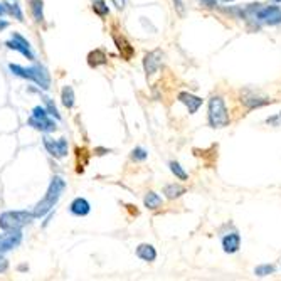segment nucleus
I'll return each mask as SVG.
<instances>
[{"label": "nucleus", "mask_w": 281, "mask_h": 281, "mask_svg": "<svg viewBox=\"0 0 281 281\" xmlns=\"http://www.w3.org/2000/svg\"><path fill=\"white\" fill-rule=\"evenodd\" d=\"M27 125L34 130L37 131H42V133H51V131H56L57 130V125L51 114L45 110V106H34V110L31 113V116L27 118Z\"/></svg>", "instance_id": "nucleus-5"}, {"label": "nucleus", "mask_w": 281, "mask_h": 281, "mask_svg": "<svg viewBox=\"0 0 281 281\" xmlns=\"http://www.w3.org/2000/svg\"><path fill=\"white\" fill-rule=\"evenodd\" d=\"M163 194H165V197L170 199V200L179 199L180 196L185 194V187L180 185V183H169V185H165Z\"/></svg>", "instance_id": "nucleus-21"}, {"label": "nucleus", "mask_w": 281, "mask_h": 281, "mask_svg": "<svg viewBox=\"0 0 281 281\" xmlns=\"http://www.w3.org/2000/svg\"><path fill=\"white\" fill-rule=\"evenodd\" d=\"M42 145L48 150V153L54 158H66L69 153V143L66 138H51V136L44 135L42 136Z\"/></svg>", "instance_id": "nucleus-6"}, {"label": "nucleus", "mask_w": 281, "mask_h": 281, "mask_svg": "<svg viewBox=\"0 0 281 281\" xmlns=\"http://www.w3.org/2000/svg\"><path fill=\"white\" fill-rule=\"evenodd\" d=\"M34 221L32 212L27 210H5L0 214V231H15Z\"/></svg>", "instance_id": "nucleus-4"}, {"label": "nucleus", "mask_w": 281, "mask_h": 281, "mask_svg": "<svg viewBox=\"0 0 281 281\" xmlns=\"http://www.w3.org/2000/svg\"><path fill=\"white\" fill-rule=\"evenodd\" d=\"M111 2H113V5L118 10H123L125 9V0H111Z\"/></svg>", "instance_id": "nucleus-32"}, {"label": "nucleus", "mask_w": 281, "mask_h": 281, "mask_svg": "<svg viewBox=\"0 0 281 281\" xmlns=\"http://www.w3.org/2000/svg\"><path fill=\"white\" fill-rule=\"evenodd\" d=\"M9 27V22L7 20H4L2 17H0V32L4 31V29H7Z\"/></svg>", "instance_id": "nucleus-34"}, {"label": "nucleus", "mask_w": 281, "mask_h": 281, "mask_svg": "<svg viewBox=\"0 0 281 281\" xmlns=\"http://www.w3.org/2000/svg\"><path fill=\"white\" fill-rule=\"evenodd\" d=\"M226 2H229V0H226Z\"/></svg>", "instance_id": "nucleus-38"}, {"label": "nucleus", "mask_w": 281, "mask_h": 281, "mask_svg": "<svg viewBox=\"0 0 281 281\" xmlns=\"http://www.w3.org/2000/svg\"><path fill=\"white\" fill-rule=\"evenodd\" d=\"M91 9H93V12L98 17H101V19H105V17L110 15V7H108L106 0H93Z\"/></svg>", "instance_id": "nucleus-22"}, {"label": "nucleus", "mask_w": 281, "mask_h": 281, "mask_svg": "<svg viewBox=\"0 0 281 281\" xmlns=\"http://www.w3.org/2000/svg\"><path fill=\"white\" fill-rule=\"evenodd\" d=\"M136 256H138L142 261L153 263L157 260V249H155L152 244H140L138 248H136Z\"/></svg>", "instance_id": "nucleus-17"}, {"label": "nucleus", "mask_w": 281, "mask_h": 281, "mask_svg": "<svg viewBox=\"0 0 281 281\" xmlns=\"http://www.w3.org/2000/svg\"><path fill=\"white\" fill-rule=\"evenodd\" d=\"M169 167H170V172H172V174H174L179 180H187V179H189L187 172L183 170V167H182V165H180L179 162H175V160H172V162L169 163Z\"/></svg>", "instance_id": "nucleus-24"}, {"label": "nucleus", "mask_w": 281, "mask_h": 281, "mask_svg": "<svg viewBox=\"0 0 281 281\" xmlns=\"http://www.w3.org/2000/svg\"><path fill=\"white\" fill-rule=\"evenodd\" d=\"M110 153V148H103V147H96L95 148V155H98V157H103V155Z\"/></svg>", "instance_id": "nucleus-31"}, {"label": "nucleus", "mask_w": 281, "mask_h": 281, "mask_svg": "<svg viewBox=\"0 0 281 281\" xmlns=\"http://www.w3.org/2000/svg\"><path fill=\"white\" fill-rule=\"evenodd\" d=\"M31 15L36 22H44V0H29Z\"/></svg>", "instance_id": "nucleus-18"}, {"label": "nucleus", "mask_w": 281, "mask_h": 281, "mask_svg": "<svg viewBox=\"0 0 281 281\" xmlns=\"http://www.w3.org/2000/svg\"><path fill=\"white\" fill-rule=\"evenodd\" d=\"M266 123L269 125V127H279V125H281V113L273 114V116H268Z\"/></svg>", "instance_id": "nucleus-28"}, {"label": "nucleus", "mask_w": 281, "mask_h": 281, "mask_svg": "<svg viewBox=\"0 0 281 281\" xmlns=\"http://www.w3.org/2000/svg\"><path fill=\"white\" fill-rule=\"evenodd\" d=\"M274 273V266L273 265H261V266H256L254 268V274L260 278H265L269 276V274Z\"/></svg>", "instance_id": "nucleus-27"}, {"label": "nucleus", "mask_w": 281, "mask_h": 281, "mask_svg": "<svg viewBox=\"0 0 281 281\" xmlns=\"http://www.w3.org/2000/svg\"><path fill=\"white\" fill-rule=\"evenodd\" d=\"M9 71L17 78H22V79H27V81L36 83L39 88L44 89V91H48L51 88V74L48 69H45V66H42V64H32L29 67H24L20 64L10 62Z\"/></svg>", "instance_id": "nucleus-2"}, {"label": "nucleus", "mask_w": 281, "mask_h": 281, "mask_svg": "<svg viewBox=\"0 0 281 281\" xmlns=\"http://www.w3.org/2000/svg\"><path fill=\"white\" fill-rule=\"evenodd\" d=\"M42 101H44V105H45V110H48V113L51 114V116L56 118V120H61V114H59V111H57L54 101L51 100L49 96H42Z\"/></svg>", "instance_id": "nucleus-25"}, {"label": "nucleus", "mask_w": 281, "mask_h": 281, "mask_svg": "<svg viewBox=\"0 0 281 281\" xmlns=\"http://www.w3.org/2000/svg\"><path fill=\"white\" fill-rule=\"evenodd\" d=\"M202 5H205V7H214L216 0H202Z\"/></svg>", "instance_id": "nucleus-35"}, {"label": "nucleus", "mask_w": 281, "mask_h": 281, "mask_svg": "<svg viewBox=\"0 0 281 281\" xmlns=\"http://www.w3.org/2000/svg\"><path fill=\"white\" fill-rule=\"evenodd\" d=\"M177 100H179L182 105H185V108L189 110V113L194 114L199 111V108L202 106V98H199V96L192 95V93H187V91H182V93H179V96H177Z\"/></svg>", "instance_id": "nucleus-11"}, {"label": "nucleus", "mask_w": 281, "mask_h": 281, "mask_svg": "<svg viewBox=\"0 0 281 281\" xmlns=\"http://www.w3.org/2000/svg\"><path fill=\"white\" fill-rule=\"evenodd\" d=\"M241 103L248 108V110H254V108H261V106H266V105H271V100L268 98H261V96H256L249 91L241 96Z\"/></svg>", "instance_id": "nucleus-13"}, {"label": "nucleus", "mask_w": 281, "mask_h": 281, "mask_svg": "<svg viewBox=\"0 0 281 281\" xmlns=\"http://www.w3.org/2000/svg\"><path fill=\"white\" fill-rule=\"evenodd\" d=\"M207 120L210 128H224L231 122L226 108V101L222 96L216 95L209 100V110H207Z\"/></svg>", "instance_id": "nucleus-3"}, {"label": "nucleus", "mask_w": 281, "mask_h": 281, "mask_svg": "<svg viewBox=\"0 0 281 281\" xmlns=\"http://www.w3.org/2000/svg\"><path fill=\"white\" fill-rule=\"evenodd\" d=\"M64 191H66V180L62 179L61 175H54L49 182L45 196L39 200V202L36 204V207H34V210H32L34 219H41V217H45L48 214H51L53 209L56 207V204L59 202V199Z\"/></svg>", "instance_id": "nucleus-1"}, {"label": "nucleus", "mask_w": 281, "mask_h": 281, "mask_svg": "<svg viewBox=\"0 0 281 281\" xmlns=\"http://www.w3.org/2000/svg\"><path fill=\"white\" fill-rule=\"evenodd\" d=\"M19 269H20V271H27L29 268H27L26 265H20V266H19Z\"/></svg>", "instance_id": "nucleus-36"}, {"label": "nucleus", "mask_w": 281, "mask_h": 281, "mask_svg": "<svg viewBox=\"0 0 281 281\" xmlns=\"http://www.w3.org/2000/svg\"><path fill=\"white\" fill-rule=\"evenodd\" d=\"M22 229H15V231H2L0 234V251L7 253L15 248H19L22 243Z\"/></svg>", "instance_id": "nucleus-9"}, {"label": "nucleus", "mask_w": 281, "mask_h": 281, "mask_svg": "<svg viewBox=\"0 0 281 281\" xmlns=\"http://www.w3.org/2000/svg\"><path fill=\"white\" fill-rule=\"evenodd\" d=\"M74 101H76V96H74L73 86H64V88L61 89V103H62V106L67 108V110H71V108L74 106Z\"/></svg>", "instance_id": "nucleus-20"}, {"label": "nucleus", "mask_w": 281, "mask_h": 281, "mask_svg": "<svg viewBox=\"0 0 281 281\" xmlns=\"http://www.w3.org/2000/svg\"><path fill=\"white\" fill-rule=\"evenodd\" d=\"M9 269V261L7 257L4 256V253L0 251V273H5Z\"/></svg>", "instance_id": "nucleus-29"}, {"label": "nucleus", "mask_w": 281, "mask_h": 281, "mask_svg": "<svg viewBox=\"0 0 281 281\" xmlns=\"http://www.w3.org/2000/svg\"><path fill=\"white\" fill-rule=\"evenodd\" d=\"M256 19L266 26H278L281 24V9L278 5L260 7V10L256 12Z\"/></svg>", "instance_id": "nucleus-8"}, {"label": "nucleus", "mask_w": 281, "mask_h": 281, "mask_svg": "<svg viewBox=\"0 0 281 281\" xmlns=\"http://www.w3.org/2000/svg\"><path fill=\"white\" fill-rule=\"evenodd\" d=\"M113 41H114V45H116V49L120 51V54H122V57L125 61H130L131 57H133V54H135L133 45H131L123 36H116V34H113Z\"/></svg>", "instance_id": "nucleus-15"}, {"label": "nucleus", "mask_w": 281, "mask_h": 281, "mask_svg": "<svg viewBox=\"0 0 281 281\" xmlns=\"http://www.w3.org/2000/svg\"><path fill=\"white\" fill-rule=\"evenodd\" d=\"M143 204H145V207L147 209H150V210H157L162 207V204H163V200L162 197L158 196L157 192H147L145 194V197H143Z\"/></svg>", "instance_id": "nucleus-19"}, {"label": "nucleus", "mask_w": 281, "mask_h": 281, "mask_svg": "<svg viewBox=\"0 0 281 281\" xmlns=\"http://www.w3.org/2000/svg\"><path fill=\"white\" fill-rule=\"evenodd\" d=\"M69 212L74 217H86L91 212V204L88 199L84 197H76L69 204Z\"/></svg>", "instance_id": "nucleus-12"}, {"label": "nucleus", "mask_w": 281, "mask_h": 281, "mask_svg": "<svg viewBox=\"0 0 281 281\" xmlns=\"http://www.w3.org/2000/svg\"><path fill=\"white\" fill-rule=\"evenodd\" d=\"M5 48L10 49V51H17V53H20L24 57H27L29 61L36 59V56H34L32 49H31V42H29L27 39L19 32H12L10 39L5 42Z\"/></svg>", "instance_id": "nucleus-7"}, {"label": "nucleus", "mask_w": 281, "mask_h": 281, "mask_svg": "<svg viewBox=\"0 0 281 281\" xmlns=\"http://www.w3.org/2000/svg\"><path fill=\"white\" fill-rule=\"evenodd\" d=\"M162 57H163V53L160 49L150 51V53H147L143 56V69H145V74L148 78L153 76V74L160 69V66H162Z\"/></svg>", "instance_id": "nucleus-10"}, {"label": "nucleus", "mask_w": 281, "mask_h": 281, "mask_svg": "<svg viewBox=\"0 0 281 281\" xmlns=\"http://www.w3.org/2000/svg\"><path fill=\"white\" fill-rule=\"evenodd\" d=\"M4 15H7V7H5L4 2H0V17H4Z\"/></svg>", "instance_id": "nucleus-33"}, {"label": "nucleus", "mask_w": 281, "mask_h": 281, "mask_svg": "<svg viewBox=\"0 0 281 281\" xmlns=\"http://www.w3.org/2000/svg\"><path fill=\"white\" fill-rule=\"evenodd\" d=\"M5 4V7H7V14L9 15H12L14 19H17L19 22L24 20V12H22V9H20V5L15 2H4Z\"/></svg>", "instance_id": "nucleus-23"}, {"label": "nucleus", "mask_w": 281, "mask_h": 281, "mask_svg": "<svg viewBox=\"0 0 281 281\" xmlns=\"http://www.w3.org/2000/svg\"><path fill=\"white\" fill-rule=\"evenodd\" d=\"M86 61H88V66L95 69V67L108 64V56H106V53L103 49H95V51H91V53L88 54Z\"/></svg>", "instance_id": "nucleus-16"}, {"label": "nucleus", "mask_w": 281, "mask_h": 281, "mask_svg": "<svg viewBox=\"0 0 281 281\" xmlns=\"http://www.w3.org/2000/svg\"><path fill=\"white\" fill-rule=\"evenodd\" d=\"M276 2H281V0H276Z\"/></svg>", "instance_id": "nucleus-37"}, {"label": "nucleus", "mask_w": 281, "mask_h": 281, "mask_svg": "<svg viewBox=\"0 0 281 281\" xmlns=\"http://www.w3.org/2000/svg\"><path fill=\"white\" fill-rule=\"evenodd\" d=\"M241 248V236L236 232H227L224 238H222V249H224V253L227 254H234L238 253Z\"/></svg>", "instance_id": "nucleus-14"}, {"label": "nucleus", "mask_w": 281, "mask_h": 281, "mask_svg": "<svg viewBox=\"0 0 281 281\" xmlns=\"http://www.w3.org/2000/svg\"><path fill=\"white\" fill-rule=\"evenodd\" d=\"M174 7L177 9V12H179V15H183V14H185V7H183V4L180 2V0H174Z\"/></svg>", "instance_id": "nucleus-30"}, {"label": "nucleus", "mask_w": 281, "mask_h": 281, "mask_svg": "<svg viewBox=\"0 0 281 281\" xmlns=\"http://www.w3.org/2000/svg\"><path fill=\"white\" fill-rule=\"evenodd\" d=\"M130 157L133 162H145V160L148 158V152L142 147H135L133 150H131Z\"/></svg>", "instance_id": "nucleus-26"}]
</instances>
